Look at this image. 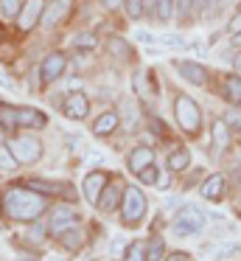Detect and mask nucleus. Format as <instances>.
Masks as SVG:
<instances>
[{
  "label": "nucleus",
  "instance_id": "1",
  "mask_svg": "<svg viewBox=\"0 0 241 261\" xmlns=\"http://www.w3.org/2000/svg\"><path fill=\"white\" fill-rule=\"evenodd\" d=\"M3 208L17 222H34L48 211V199H45V194L31 191L28 186H14L6 191Z\"/></svg>",
  "mask_w": 241,
  "mask_h": 261
},
{
  "label": "nucleus",
  "instance_id": "2",
  "mask_svg": "<svg viewBox=\"0 0 241 261\" xmlns=\"http://www.w3.org/2000/svg\"><path fill=\"white\" fill-rule=\"evenodd\" d=\"M146 214V194L138 186H126L123 188V199H121V219L126 227H135Z\"/></svg>",
  "mask_w": 241,
  "mask_h": 261
},
{
  "label": "nucleus",
  "instance_id": "3",
  "mask_svg": "<svg viewBox=\"0 0 241 261\" xmlns=\"http://www.w3.org/2000/svg\"><path fill=\"white\" fill-rule=\"evenodd\" d=\"M174 113H177V121H179V126H182V132H188V135H196V132H199L202 113H199V104L191 96L174 98Z\"/></svg>",
  "mask_w": 241,
  "mask_h": 261
},
{
  "label": "nucleus",
  "instance_id": "4",
  "mask_svg": "<svg viewBox=\"0 0 241 261\" xmlns=\"http://www.w3.org/2000/svg\"><path fill=\"white\" fill-rule=\"evenodd\" d=\"M9 149H11V154L17 158V163H37V160L42 158V141H39V138H34V135L11 138Z\"/></svg>",
  "mask_w": 241,
  "mask_h": 261
},
{
  "label": "nucleus",
  "instance_id": "5",
  "mask_svg": "<svg viewBox=\"0 0 241 261\" xmlns=\"http://www.w3.org/2000/svg\"><path fill=\"white\" fill-rule=\"evenodd\" d=\"M205 214H202L199 208H182L177 214V219H174V233H177V236H194V233H199L202 227H205Z\"/></svg>",
  "mask_w": 241,
  "mask_h": 261
},
{
  "label": "nucleus",
  "instance_id": "6",
  "mask_svg": "<svg viewBox=\"0 0 241 261\" xmlns=\"http://www.w3.org/2000/svg\"><path fill=\"white\" fill-rule=\"evenodd\" d=\"M42 14H45V0H22V9L17 14V25L20 31H34L37 23H42Z\"/></svg>",
  "mask_w": 241,
  "mask_h": 261
},
{
  "label": "nucleus",
  "instance_id": "7",
  "mask_svg": "<svg viewBox=\"0 0 241 261\" xmlns=\"http://www.w3.org/2000/svg\"><path fill=\"white\" fill-rule=\"evenodd\" d=\"M76 225V211H73V205H56L53 211H50V219H48V233L50 236L59 239L65 230H70V227Z\"/></svg>",
  "mask_w": 241,
  "mask_h": 261
},
{
  "label": "nucleus",
  "instance_id": "8",
  "mask_svg": "<svg viewBox=\"0 0 241 261\" xmlns=\"http://www.w3.org/2000/svg\"><path fill=\"white\" fill-rule=\"evenodd\" d=\"M67 68V57L62 51H53L48 54V57L42 59V65H39V79H42V85H50V82H56L62 73H65Z\"/></svg>",
  "mask_w": 241,
  "mask_h": 261
},
{
  "label": "nucleus",
  "instance_id": "9",
  "mask_svg": "<svg viewBox=\"0 0 241 261\" xmlns=\"http://www.w3.org/2000/svg\"><path fill=\"white\" fill-rule=\"evenodd\" d=\"M87 113H90V98L84 96L82 90L67 93V98H65V115H67V118L84 121V118H87Z\"/></svg>",
  "mask_w": 241,
  "mask_h": 261
},
{
  "label": "nucleus",
  "instance_id": "10",
  "mask_svg": "<svg viewBox=\"0 0 241 261\" xmlns=\"http://www.w3.org/2000/svg\"><path fill=\"white\" fill-rule=\"evenodd\" d=\"M73 9V0H50L48 6H45V14H42V25L50 29V25H59L62 20L70 14Z\"/></svg>",
  "mask_w": 241,
  "mask_h": 261
},
{
  "label": "nucleus",
  "instance_id": "11",
  "mask_svg": "<svg viewBox=\"0 0 241 261\" xmlns=\"http://www.w3.org/2000/svg\"><path fill=\"white\" fill-rule=\"evenodd\" d=\"M106 182H110V174H106V171H90V174L84 177L82 191H84V197H87V202H98V197L106 188Z\"/></svg>",
  "mask_w": 241,
  "mask_h": 261
},
{
  "label": "nucleus",
  "instance_id": "12",
  "mask_svg": "<svg viewBox=\"0 0 241 261\" xmlns=\"http://www.w3.org/2000/svg\"><path fill=\"white\" fill-rule=\"evenodd\" d=\"M174 68H177V73L182 76V79H188L191 85H205L207 82V70L202 68L199 62H177Z\"/></svg>",
  "mask_w": 241,
  "mask_h": 261
},
{
  "label": "nucleus",
  "instance_id": "13",
  "mask_svg": "<svg viewBox=\"0 0 241 261\" xmlns=\"http://www.w3.org/2000/svg\"><path fill=\"white\" fill-rule=\"evenodd\" d=\"M25 186L31 188V191H39V194H48V197H67L73 202V188L67 191L65 186H59V182H45V180H25Z\"/></svg>",
  "mask_w": 241,
  "mask_h": 261
},
{
  "label": "nucleus",
  "instance_id": "14",
  "mask_svg": "<svg viewBox=\"0 0 241 261\" xmlns=\"http://www.w3.org/2000/svg\"><path fill=\"white\" fill-rule=\"evenodd\" d=\"M129 169L135 171V174H140V171L143 169H149L151 163H154V152H151L149 146H138V149H132V152H129Z\"/></svg>",
  "mask_w": 241,
  "mask_h": 261
},
{
  "label": "nucleus",
  "instance_id": "15",
  "mask_svg": "<svg viewBox=\"0 0 241 261\" xmlns=\"http://www.w3.org/2000/svg\"><path fill=\"white\" fill-rule=\"evenodd\" d=\"M48 124V118H45L39 110L34 107H20L17 110V126H28V129H42V126Z\"/></svg>",
  "mask_w": 241,
  "mask_h": 261
},
{
  "label": "nucleus",
  "instance_id": "16",
  "mask_svg": "<svg viewBox=\"0 0 241 261\" xmlns=\"http://www.w3.org/2000/svg\"><path fill=\"white\" fill-rule=\"evenodd\" d=\"M121 199H123L121 186H118V182H106V188L101 191V197H98L95 205H98L104 214H110V211H115V205H121Z\"/></svg>",
  "mask_w": 241,
  "mask_h": 261
},
{
  "label": "nucleus",
  "instance_id": "17",
  "mask_svg": "<svg viewBox=\"0 0 241 261\" xmlns=\"http://www.w3.org/2000/svg\"><path fill=\"white\" fill-rule=\"evenodd\" d=\"M118 124H121V115H118L115 110H110V113H101L98 118L93 121V135H110V132H115Z\"/></svg>",
  "mask_w": 241,
  "mask_h": 261
},
{
  "label": "nucleus",
  "instance_id": "18",
  "mask_svg": "<svg viewBox=\"0 0 241 261\" xmlns=\"http://www.w3.org/2000/svg\"><path fill=\"white\" fill-rule=\"evenodd\" d=\"M202 197L205 199H210V202H216L219 197H222V191H224V177L222 174H213V177H207L205 182H202Z\"/></svg>",
  "mask_w": 241,
  "mask_h": 261
},
{
  "label": "nucleus",
  "instance_id": "19",
  "mask_svg": "<svg viewBox=\"0 0 241 261\" xmlns=\"http://www.w3.org/2000/svg\"><path fill=\"white\" fill-rule=\"evenodd\" d=\"M224 98L241 107V76H224Z\"/></svg>",
  "mask_w": 241,
  "mask_h": 261
},
{
  "label": "nucleus",
  "instance_id": "20",
  "mask_svg": "<svg viewBox=\"0 0 241 261\" xmlns=\"http://www.w3.org/2000/svg\"><path fill=\"white\" fill-rule=\"evenodd\" d=\"M230 143V135H227V121L224 118H216L213 121V149H227Z\"/></svg>",
  "mask_w": 241,
  "mask_h": 261
},
{
  "label": "nucleus",
  "instance_id": "21",
  "mask_svg": "<svg viewBox=\"0 0 241 261\" xmlns=\"http://www.w3.org/2000/svg\"><path fill=\"white\" fill-rule=\"evenodd\" d=\"M174 9H177V20H179V23H185V25L199 14V12H196V0H177Z\"/></svg>",
  "mask_w": 241,
  "mask_h": 261
},
{
  "label": "nucleus",
  "instance_id": "22",
  "mask_svg": "<svg viewBox=\"0 0 241 261\" xmlns=\"http://www.w3.org/2000/svg\"><path fill=\"white\" fill-rule=\"evenodd\" d=\"M163 253H166V242H163V236H151L149 244H146V261H160Z\"/></svg>",
  "mask_w": 241,
  "mask_h": 261
},
{
  "label": "nucleus",
  "instance_id": "23",
  "mask_svg": "<svg viewBox=\"0 0 241 261\" xmlns=\"http://www.w3.org/2000/svg\"><path fill=\"white\" fill-rule=\"evenodd\" d=\"M191 166V154L188 149H177V152H171V158H168V169L171 171H182Z\"/></svg>",
  "mask_w": 241,
  "mask_h": 261
},
{
  "label": "nucleus",
  "instance_id": "24",
  "mask_svg": "<svg viewBox=\"0 0 241 261\" xmlns=\"http://www.w3.org/2000/svg\"><path fill=\"white\" fill-rule=\"evenodd\" d=\"M59 242H62V247H67V250H78V247H82V230H78V225H73L70 230L62 233Z\"/></svg>",
  "mask_w": 241,
  "mask_h": 261
},
{
  "label": "nucleus",
  "instance_id": "25",
  "mask_svg": "<svg viewBox=\"0 0 241 261\" xmlns=\"http://www.w3.org/2000/svg\"><path fill=\"white\" fill-rule=\"evenodd\" d=\"M73 45H76L78 51H95V45H98V37L90 34V31H82V34L73 37Z\"/></svg>",
  "mask_w": 241,
  "mask_h": 261
},
{
  "label": "nucleus",
  "instance_id": "26",
  "mask_svg": "<svg viewBox=\"0 0 241 261\" xmlns=\"http://www.w3.org/2000/svg\"><path fill=\"white\" fill-rule=\"evenodd\" d=\"M0 124H3V129H17V107L0 104Z\"/></svg>",
  "mask_w": 241,
  "mask_h": 261
},
{
  "label": "nucleus",
  "instance_id": "27",
  "mask_svg": "<svg viewBox=\"0 0 241 261\" xmlns=\"http://www.w3.org/2000/svg\"><path fill=\"white\" fill-rule=\"evenodd\" d=\"M20 9H22V0H0V14L3 17H17L20 14Z\"/></svg>",
  "mask_w": 241,
  "mask_h": 261
},
{
  "label": "nucleus",
  "instance_id": "28",
  "mask_svg": "<svg viewBox=\"0 0 241 261\" xmlns=\"http://www.w3.org/2000/svg\"><path fill=\"white\" fill-rule=\"evenodd\" d=\"M174 3H177V0H157V20H160V23H168V20H171Z\"/></svg>",
  "mask_w": 241,
  "mask_h": 261
},
{
  "label": "nucleus",
  "instance_id": "29",
  "mask_svg": "<svg viewBox=\"0 0 241 261\" xmlns=\"http://www.w3.org/2000/svg\"><path fill=\"white\" fill-rule=\"evenodd\" d=\"M0 169H6V171L17 169V158L11 154L9 143H3V146H0Z\"/></svg>",
  "mask_w": 241,
  "mask_h": 261
},
{
  "label": "nucleus",
  "instance_id": "30",
  "mask_svg": "<svg viewBox=\"0 0 241 261\" xmlns=\"http://www.w3.org/2000/svg\"><path fill=\"white\" fill-rule=\"evenodd\" d=\"M143 253H146V244L132 242V244L126 247V261H146V258H143Z\"/></svg>",
  "mask_w": 241,
  "mask_h": 261
},
{
  "label": "nucleus",
  "instance_id": "31",
  "mask_svg": "<svg viewBox=\"0 0 241 261\" xmlns=\"http://www.w3.org/2000/svg\"><path fill=\"white\" fill-rule=\"evenodd\" d=\"M123 9H126V14L132 20H140V14H143V0H123Z\"/></svg>",
  "mask_w": 241,
  "mask_h": 261
},
{
  "label": "nucleus",
  "instance_id": "32",
  "mask_svg": "<svg viewBox=\"0 0 241 261\" xmlns=\"http://www.w3.org/2000/svg\"><path fill=\"white\" fill-rule=\"evenodd\" d=\"M110 54H112V57H121V59H129L126 42H123V40H112V42H110Z\"/></svg>",
  "mask_w": 241,
  "mask_h": 261
},
{
  "label": "nucleus",
  "instance_id": "33",
  "mask_svg": "<svg viewBox=\"0 0 241 261\" xmlns=\"http://www.w3.org/2000/svg\"><path fill=\"white\" fill-rule=\"evenodd\" d=\"M138 177H140V182H146V186H157V180H160V174H157V169H154V166L143 169Z\"/></svg>",
  "mask_w": 241,
  "mask_h": 261
},
{
  "label": "nucleus",
  "instance_id": "34",
  "mask_svg": "<svg viewBox=\"0 0 241 261\" xmlns=\"http://www.w3.org/2000/svg\"><path fill=\"white\" fill-rule=\"evenodd\" d=\"M157 42H163L166 48H185V40H182V37H177V34H163Z\"/></svg>",
  "mask_w": 241,
  "mask_h": 261
},
{
  "label": "nucleus",
  "instance_id": "35",
  "mask_svg": "<svg viewBox=\"0 0 241 261\" xmlns=\"http://www.w3.org/2000/svg\"><path fill=\"white\" fill-rule=\"evenodd\" d=\"M149 124H151V129H154V132H160V135H168V132H166V126H163V121L149 118Z\"/></svg>",
  "mask_w": 241,
  "mask_h": 261
},
{
  "label": "nucleus",
  "instance_id": "36",
  "mask_svg": "<svg viewBox=\"0 0 241 261\" xmlns=\"http://www.w3.org/2000/svg\"><path fill=\"white\" fill-rule=\"evenodd\" d=\"M230 31H233V34H238V31H241V12L233 17V23H230Z\"/></svg>",
  "mask_w": 241,
  "mask_h": 261
},
{
  "label": "nucleus",
  "instance_id": "37",
  "mask_svg": "<svg viewBox=\"0 0 241 261\" xmlns=\"http://www.w3.org/2000/svg\"><path fill=\"white\" fill-rule=\"evenodd\" d=\"M227 124H235V126L241 129V113H230V115H227Z\"/></svg>",
  "mask_w": 241,
  "mask_h": 261
},
{
  "label": "nucleus",
  "instance_id": "38",
  "mask_svg": "<svg viewBox=\"0 0 241 261\" xmlns=\"http://www.w3.org/2000/svg\"><path fill=\"white\" fill-rule=\"evenodd\" d=\"M138 40H140V42H154V37L146 34V31H138Z\"/></svg>",
  "mask_w": 241,
  "mask_h": 261
},
{
  "label": "nucleus",
  "instance_id": "39",
  "mask_svg": "<svg viewBox=\"0 0 241 261\" xmlns=\"http://www.w3.org/2000/svg\"><path fill=\"white\" fill-rule=\"evenodd\" d=\"M166 261H188V255H185V253H174V255H168Z\"/></svg>",
  "mask_w": 241,
  "mask_h": 261
},
{
  "label": "nucleus",
  "instance_id": "40",
  "mask_svg": "<svg viewBox=\"0 0 241 261\" xmlns=\"http://www.w3.org/2000/svg\"><path fill=\"white\" fill-rule=\"evenodd\" d=\"M121 0H101V6H106V9H115Z\"/></svg>",
  "mask_w": 241,
  "mask_h": 261
},
{
  "label": "nucleus",
  "instance_id": "41",
  "mask_svg": "<svg viewBox=\"0 0 241 261\" xmlns=\"http://www.w3.org/2000/svg\"><path fill=\"white\" fill-rule=\"evenodd\" d=\"M233 65H235V68H238V73H241V51H238V54H235V59H233Z\"/></svg>",
  "mask_w": 241,
  "mask_h": 261
},
{
  "label": "nucleus",
  "instance_id": "42",
  "mask_svg": "<svg viewBox=\"0 0 241 261\" xmlns=\"http://www.w3.org/2000/svg\"><path fill=\"white\" fill-rule=\"evenodd\" d=\"M0 85H6V87H11V79H9V76H3V73H0Z\"/></svg>",
  "mask_w": 241,
  "mask_h": 261
},
{
  "label": "nucleus",
  "instance_id": "43",
  "mask_svg": "<svg viewBox=\"0 0 241 261\" xmlns=\"http://www.w3.org/2000/svg\"><path fill=\"white\" fill-rule=\"evenodd\" d=\"M233 45H241V31H238V34H233Z\"/></svg>",
  "mask_w": 241,
  "mask_h": 261
},
{
  "label": "nucleus",
  "instance_id": "44",
  "mask_svg": "<svg viewBox=\"0 0 241 261\" xmlns=\"http://www.w3.org/2000/svg\"><path fill=\"white\" fill-rule=\"evenodd\" d=\"M17 261H37V258H34V255H20Z\"/></svg>",
  "mask_w": 241,
  "mask_h": 261
},
{
  "label": "nucleus",
  "instance_id": "45",
  "mask_svg": "<svg viewBox=\"0 0 241 261\" xmlns=\"http://www.w3.org/2000/svg\"><path fill=\"white\" fill-rule=\"evenodd\" d=\"M0 146H3V124H0Z\"/></svg>",
  "mask_w": 241,
  "mask_h": 261
},
{
  "label": "nucleus",
  "instance_id": "46",
  "mask_svg": "<svg viewBox=\"0 0 241 261\" xmlns=\"http://www.w3.org/2000/svg\"><path fill=\"white\" fill-rule=\"evenodd\" d=\"M238 9H241V6H238Z\"/></svg>",
  "mask_w": 241,
  "mask_h": 261
}]
</instances>
